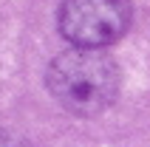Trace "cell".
Segmentation results:
<instances>
[{
    "mask_svg": "<svg viewBox=\"0 0 150 147\" xmlns=\"http://www.w3.org/2000/svg\"><path fill=\"white\" fill-rule=\"evenodd\" d=\"M119 68L99 48L62 51L45 71V85L59 105L76 116H96L116 102Z\"/></svg>",
    "mask_w": 150,
    "mask_h": 147,
    "instance_id": "cell-1",
    "label": "cell"
},
{
    "mask_svg": "<svg viewBox=\"0 0 150 147\" xmlns=\"http://www.w3.org/2000/svg\"><path fill=\"white\" fill-rule=\"evenodd\" d=\"M130 17L127 0H62L57 25L76 48H105L127 31Z\"/></svg>",
    "mask_w": 150,
    "mask_h": 147,
    "instance_id": "cell-2",
    "label": "cell"
},
{
    "mask_svg": "<svg viewBox=\"0 0 150 147\" xmlns=\"http://www.w3.org/2000/svg\"><path fill=\"white\" fill-rule=\"evenodd\" d=\"M0 147H25V141L11 136V133H6V130H0Z\"/></svg>",
    "mask_w": 150,
    "mask_h": 147,
    "instance_id": "cell-3",
    "label": "cell"
}]
</instances>
